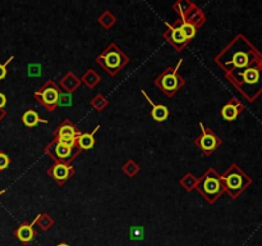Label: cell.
<instances>
[{"label":"cell","instance_id":"obj_1","mask_svg":"<svg viewBox=\"0 0 262 246\" xmlns=\"http://www.w3.org/2000/svg\"><path fill=\"white\" fill-rule=\"evenodd\" d=\"M196 187H197L198 192L210 203H214L216 199L220 198V195L224 192L221 178L215 170H208L204 173V176L200 178Z\"/></svg>","mask_w":262,"mask_h":246},{"label":"cell","instance_id":"obj_2","mask_svg":"<svg viewBox=\"0 0 262 246\" xmlns=\"http://www.w3.org/2000/svg\"><path fill=\"white\" fill-rule=\"evenodd\" d=\"M220 178L224 191H227L232 198H236L251 183V179L236 166L230 167L223 176H220Z\"/></svg>","mask_w":262,"mask_h":246},{"label":"cell","instance_id":"obj_3","mask_svg":"<svg viewBox=\"0 0 262 246\" xmlns=\"http://www.w3.org/2000/svg\"><path fill=\"white\" fill-rule=\"evenodd\" d=\"M182 62L183 61L180 59V61L178 62V64H176L175 68H166L163 73L157 77L156 81H155L156 86L159 87L166 96L175 95L176 91L182 86H184V78H182V77L178 74L179 67H180Z\"/></svg>","mask_w":262,"mask_h":246},{"label":"cell","instance_id":"obj_4","mask_svg":"<svg viewBox=\"0 0 262 246\" xmlns=\"http://www.w3.org/2000/svg\"><path fill=\"white\" fill-rule=\"evenodd\" d=\"M97 63L108 70L109 74L115 76L121 68L127 64V58L114 44L110 45L100 57H97Z\"/></svg>","mask_w":262,"mask_h":246},{"label":"cell","instance_id":"obj_5","mask_svg":"<svg viewBox=\"0 0 262 246\" xmlns=\"http://www.w3.org/2000/svg\"><path fill=\"white\" fill-rule=\"evenodd\" d=\"M35 98L45 109H48L49 112H53L59 105L60 90L55 85L54 81L50 80L45 83L41 89H38L36 91Z\"/></svg>","mask_w":262,"mask_h":246},{"label":"cell","instance_id":"obj_6","mask_svg":"<svg viewBox=\"0 0 262 246\" xmlns=\"http://www.w3.org/2000/svg\"><path fill=\"white\" fill-rule=\"evenodd\" d=\"M46 153L51 158H54L57 163L69 164L81 153V150L77 146H68L54 139V141L46 147Z\"/></svg>","mask_w":262,"mask_h":246},{"label":"cell","instance_id":"obj_7","mask_svg":"<svg viewBox=\"0 0 262 246\" xmlns=\"http://www.w3.org/2000/svg\"><path fill=\"white\" fill-rule=\"evenodd\" d=\"M202 132L195 140L196 146L204 154V155H211L221 145V140L217 138V135L214 131L204 127L202 123H200Z\"/></svg>","mask_w":262,"mask_h":246},{"label":"cell","instance_id":"obj_8","mask_svg":"<svg viewBox=\"0 0 262 246\" xmlns=\"http://www.w3.org/2000/svg\"><path fill=\"white\" fill-rule=\"evenodd\" d=\"M48 175L59 186H63L74 175V168L69 164L54 163L48 170Z\"/></svg>","mask_w":262,"mask_h":246},{"label":"cell","instance_id":"obj_9","mask_svg":"<svg viewBox=\"0 0 262 246\" xmlns=\"http://www.w3.org/2000/svg\"><path fill=\"white\" fill-rule=\"evenodd\" d=\"M38 218H40V215H37L31 223H22L16 228L14 236H16L17 240H19L22 244H29L37 236V231L35 230V224L38 222Z\"/></svg>","mask_w":262,"mask_h":246},{"label":"cell","instance_id":"obj_10","mask_svg":"<svg viewBox=\"0 0 262 246\" xmlns=\"http://www.w3.org/2000/svg\"><path fill=\"white\" fill-rule=\"evenodd\" d=\"M168 27H169V36H166V37H168L170 44H172L173 46H175L176 49L184 48L185 45L188 44V41H187V38H185L179 23L176 22L173 26L168 25Z\"/></svg>","mask_w":262,"mask_h":246},{"label":"cell","instance_id":"obj_11","mask_svg":"<svg viewBox=\"0 0 262 246\" xmlns=\"http://www.w3.org/2000/svg\"><path fill=\"white\" fill-rule=\"evenodd\" d=\"M242 110H243L242 104H240L235 98H233L229 103H227V104L223 106V109H221V117L228 122L234 121V119L238 118V115L240 114Z\"/></svg>","mask_w":262,"mask_h":246},{"label":"cell","instance_id":"obj_12","mask_svg":"<svg viewBox=\"0 0 262 246\" xmlns=\"http://www.w3.org/2000/svg\"><path fill=\"white\" fill-rule=\"evenodd\" d=\"M141 93H142V95L146 98L147 102L150 103V105L152 106V110H151V117H152L153 121H156V122L166 121L168 117H169V110H168V108H166L165 105H161V104H155V103H153L152 100L147 96V94L145 93L144 90H142Z\"/></svg>","mask_w":262,"mask_h":246},{"label":"cell","instance_id":"obj_13","mask_svg":"<svg viewBox=\"0 0 262 246\" xmlns=\"http://www.w3.org/2000/svg\"><path fill=\"white\" fill-rule=\"evenodd\" d=\"M81 135V132L77 130L76 126L70 121H64L55 131V139L60 138H73L77 139Z\"/></svg>","mask_w":262,"mask_h":246},{"label":"cell","instance_id":"obj_14","mask_svg":"<svg viewBox=\"0 0 262 246\" xmlns=\"http://www.w3.org/2000/svg\"><path fill=\"white\" fill-rule=\"evenodd\" d=\"M100 128V126H96V128L92 132H85V134H81L78 138H77L76 145L80 150H89L95 146V134L97 132V130Z\"/></svg>","mask_w":262,"mask_h":246},{"label":"cell","instance_id":"obj_15","mask_svg":"<svg viewBox=\"0 0 262 246\" xmlns=\"http://www.w3.org/2000/svg\"><path fill=\"white\" fill-rule=\"evenodd\" d=\"M22 122H23V125L29 128L35 127V126H37L38 123H48V121H46V119L40 118L38 113H36L33 109H29L27 112L23 113Z\"/></svg>","mask_w":262,"mask_h":246},{"label":"cell","instance_id":"obj_16","mask_svg":"<svg viewBox=\"0 0 262 246\" xmlns=\"http://www.w3.org/2000/svg\"><path fill=\"white\" fill-rule=\"evenodd\" d=\"M179 26H180V29H182L183 34H184L185 38H187V41H191L192 38L196 36V32H197V27H196L193 23H191L187 19H183V21H179Z\"/></svg>","mask_w":262,"mask_h":246},{"label":"cell","instance_id":"obj_17","mask_svg":"<svg viewBox=\"0 0 262 246\" xmlns=\"http://www.w3.org/2000/svg\"><path fill=\"white\" fill-rule=\"evenodd\" d=\"M129 239L131 240H142L144 239V228L137 226V227H133L129 232Z\"/></svg>","mask_w":262,"mask_h":246},{"label":"cell","instance_id":"obj_18","mask_svg":"<svg viewBox=\"0 0 262 246\" xmlns=\"http://www.w3.org/2000/svg\"><path fill=\"white\" fill-rule=\"evenodd\" d=\"M10 164V158L9 155L4 151H0V171L6 170Z\"/></svg>","mask_w":262,"mask_h":246},{"label":"cell","instance_id":"obj_19","mask_svg":"<svg viewBox=\"0 0 262 246\" xmlns=\"http://www.w3.org/2000/svg\"><path fill=\"white\" fill-rule=\"evenodd\" d=\"M44 218H45L44 222L40 221V218H38V223H40V227H41V230L46 231V230H49V228H50L51 226H53L54 221H53V219H51L50 217H48L46 214H44Z\"/></svg>","mask_w":262,"mask_h":246},{"label":"cell","instance_id":"obj_20","mask_svg":"<svg viewBox=\"0 0 262 246\" xmlns=\"http://www.w3.org/2000/svg\"><path fill=\"white\" fill-rule=\"evenodd\" d=\"M41 66L40 64H29V76H40L41 74Z\"/></svg>","mask_w":262,"mask_h":246},{"label":"cell","instance_id":"obj_21","mask_svg":"<svg viewBox=\"0 0 262 246\" xmlns=\"http://www.w3.org/2000/svg\"><path fill=\"white\" fill-rule=\"evenodd\" d=\"M13 58L14 57H10L9 59H8V61L5 62V63H0V81L1 80H4V78H5L6 77V73H8V70H6V67H8V64L10 63V62L13 61Z\"/></svg>","mask_w":262,"mask_h":246},{"label":"cell","instance_id":"obj_22","mask_svg":"<svg viewBox=\"0 0 262 246\" xmlns=\"http://www.w3.org/2000/svg\"><path fill=\"white\" fill-rule=\"evenodd\" d=\"M6 105V96L3 93H0V109H4Z\"/></svg>","mask_w":262,"mask_h":246},{"label":"cell","instance_id":"obj_23","mask_svg":"<svg viewBox=\"0 0 262 246\" xmlns=\"http://www.w3.org/2000/svg\"><path fill=\"white\" fill-rule=\"evenodd\" d=\"M6 117V110L5 109H0V122L3 121L4 118Z\"/></svg>","mask_w":262,"mask_h":246},{"label":"cell","instance_id":"obj_24","mask_svg":"<svg viewBox=\"0 0 262 246\" xmlns=\"http://www.w3.org/2000/svg\"><path fill=\"white\" fill-rule=\"evenodd\" d=\"M57 246H70L69 244H67V243H60V244H58Z\"/></svg>","mask_w":262,"mask_h":246},{"label":"cell","instance_id":"obj_25","mask_svg":"<svg viewBox=\"0 0 262 246\" xmlns=\"http://www.w3.org/2000/svg\"><path fill=\"white\" fill-rule=\"evenodd\" d=\"M6 191V190H1V191H0V195H3V194H4V192H5Z\"/></svg>","mask_w":262,"mask_h":246}]
</instances>
